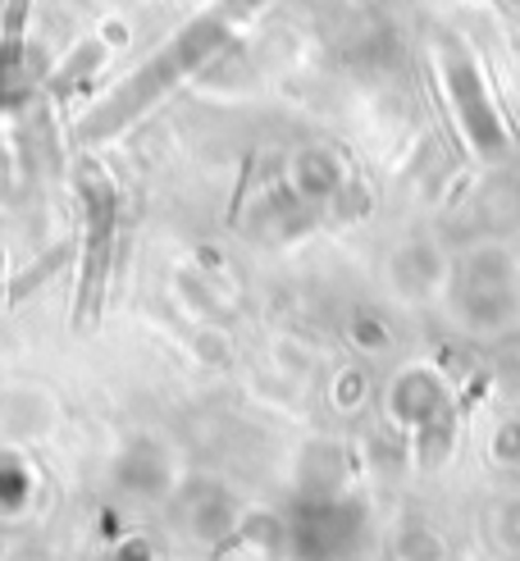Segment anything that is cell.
Returning <instances> with one entry per match:
<instances>
[{
	"label": "cell",
	"instance_id": "1",
	"mask_svg": "<svg viewBox=\"0 0 520 561\" xmlns=\"http://www.w3.org/2000/svg\"><path fill=\"white\" fill-rule=\"evenodd\" d=\"M261 5L265 0H215V5L201 10L187 27H178L142 69H132L101 105H92L88 115L78 119V137L82 142H109V137L124 133L132 119H142L147 110H155L174 88H183L187 78H197Z\"/></svg>",
	"mask_w": 520,
	"mask_h": 561
},
{
	"label": "cell",
	"instance_id": "2",
	"mask_svg": "<svg viewBox=\"0 0 520 561\" xmlns=\"http://www.w3.org/2000/svg\"><path fill=\"white\" fill-rule=\"evenodd\" d=\"M438 78H443V92H448V105L457 115L465 147H471L484 164H507L511 151H516L511 128H507L498 101H493V92H488L475 55L465 50L457 37L438 42Z\"/></svg>",
	"mask_w": 520,
	"mask_h": 561
},
{
	"label": "cell",
	"instance_id": "3",
	"mask_svg": "<svg viewBox=\"0 0 520 561\" xmlns=\"http://www.w3.org/2000/svg\"><path fill=\"white\" fill-rule=\"evenodd\" d=\"M78 202H82V284H78V320L88 324L96 306L105 301V278H109V256H115V224H119V196L115 183L105 179L101 164L82 160L78 174Z\"/></svg>",
	"mask_w": 520,
	"mask_h": 561
},
{
	"label": "cell",
	"instance_id": "4",
	"mask_svg": "<svg viewBox=\"0 0 520 561\" xmlns=\"http://www.w3.org/2000/svg\"><path fill=\"white\" fill-rule=\"evenodd\" d=\"M366 539V507L343 493H301L284 525V543L297 561H351Z\"/></svg>",
	"mask_w": 520,
	"mask_h": 561
},
{
	"label": "cell",
	"instance_id": "5",
	"mask_svg": "<svg viewBox=\"0 0 520 561\" xmlns=\"http://www.w3.org/2000/svg\"><path fill=\"white\" fill-rule=\"evenodd\" d=\"M389 415H393L397 430H406L411 438H416L420 430L434 425V420L457 415V411H452V398H448V383L438 379L429 366H406L389 383Z\"/></svg>",
	"mask_w": 520,
	"mask_h": 561
},
{
	"label": "cell",
	"instance_id": "6",
	"mask_svg": "<svg viewBox=\"0 0 520 561\" xmlns=\"http://www.w3.org/2000/svg\"><path fill=\"white\" fill-rule=\"evenodd\" d=\"M452 261L434 238H411L389 256V284L402 301H425L438 288H448Z\"/></svg>",
	"mask_w": 520,
	"mask_h": 561
},
{
	"label": "cell",
	"instance_id": "7",
	"mask_svg": "<svg viewBox=\"0 0 520 561\" xmlns=\"http://www.w3.org/2000/svg\"><path fill=\"white\" fill-rule=\"evenodd\" d=\"M347 187V164L328 151V147H301L288 160V192L297 196L307 210L334 206Z\"/></svg>",
	"mask_w": 520,
	"mask_h": 561
},
{
	"label": "cell",
	"instance_id": "8",
	"mask_svg": "<svg viewBox=\"0 0 520 561\" xmlns=\"http://www.w3.org/2000/svg\"><path fill=\"white\" fill-rule=\"evenodd\" d=\"M448 306L465 333L475 339H498L520 320V288L511 293H484V288H452L448 284Z\"/></svg>",
	"mask_w": 520,
	"mask_h": 561
},
{
	"label": "cell",
	"instance_id": "9",
	"mask_svg": "<svg viewBox=\"0 0 520 561\" xmlns=\"http://www.w3.org/2000/svg\"><path fill=\"white\" fill-rule=\"evenodd\" d=\"M183 516H187V529L201 543H215V539H224V535H233V529H238L233 497L219 484H210V480L183 489Z\"/></svg>",
	"mask_w": 520,
	"mask_h": 561
},
{
	"label": "cell",
	"instance_id": "10",
	"mask_svg": "<svg viewBox=\"0 0 520 561\" xmlns=\"http://www.w3.org/2000/svg\"><path fill=\"white\" fill-rule=\"evenodd\" d=\"M119 484L137 497H164L174 489V466L160 453V443H132L119 457Z\"/></svg>",
	"mask_w": 520,
	"mask_h": 561
},
{
	"label": "cell",
	"instance_id": "11",
	"mask_svg": "<svg viewBox=\"0 0 520 561\" xmlns=\"http://www.w3.org/2000/svg\"><path fill=\"white\" fill-rule=\"evenodd\" d=\"M27 497H33V474L23 461L0 453V512H19Z\"/></svg>",
	"mask_w": 520,
	"mask_h": 561
},
{
	"label": "cell",
	"instance_id": "12",
	"mask_svg": "<svg viewBox=\"0 0 520 561\" xmlns=\"http://www.w3.org/2000/svg\"><path fill=\"white\" fill-rule=\"evenodd\" d=\"M334 402H338L343 411L361 407V402H366V375H361V370H347V375H338V383H334Z\"/></svg>",
	"mask_w": 520,
	"mask_h": 561
},
{
	"label": "cell",
	"instance_id": "13",
	"mask_svg": "<svg viewBox=\"0 0 520 561\" xmlns=\"http://www.w3.org/2000/svg\"><path fill=\"white\" fill-rule=\"evenodd\" d=\"M351 339L361 343L366 352H374V347H389V329H383L374 316H356L351 320Z\"/></svg>",
	"mask_w": 520,
	"mask_h": 561
},
{
	"label": "cell",
	"instance_id": "14",
	"mask_svg": "<svg viewBox=\"0 0 520 561\" xmlns=\"http://www.w3.org/2000/svg\"><path fill=\"white\" fill-rule=\"evenodd\" d=\"M498 539H502V548L520 552V497H511L498 512Z\"/></svg>",
	"mask_w": 520,
	"mask_h": 561
},
{
	"label": "cell",
	"instance_id": "15",
	"mask_svg": "<svg viewBox=\"0 0 520 561\" xmlns=\"http://www.w3.org/2000/svg\"><path fill=\"white\" fill-rule=\"evenodd\" d=\"M493 457H498V461H520V425H516V420H507V425L498 430V438H493Z\"/></svg>",
	"mask_w": 520,
	"mask_h": 561
},
{
	"label": "cell",
	"instance_id": "16",
	"mask_svg": "<svg viewBox=\"0 0 520 561\" xmlns=\"http://www.w3.org/2000/svg\"><path fill=\"white\" fill-rule=\"evenodd\" d=\"M109 561H155V552L147 539H124L115 552H109Z\"/></svg>",
	"mask_w": 520,
	"mask_h": 561
},
{
	"label": "cell",
	"instance_id": "17",
	"mask_svg": "<svg viewBox=\"0 0 520 561\" xmlns=\"http://www.w3.org/2000/svg\"><path fill=\"white\" fill-rule=\"evenodd\" d=\"M516 425H520V407H516Z\"/></svg>",
	"mask_w": 520,
	"mask_h": 561
},
{
	"label": "cell",
	"instance_id": "18",
	"mask_svg": "<svg viewBox=\"0 0 520 561\" xmlns=\"http://www.w3.org/2000/svg\"><path fill=\"white\" fill-rule=\"evenodd\" d=\"M511 5H520V0H511Z\"/></svg>",
	"mask_w": 520,
	"mask_h": 561
}]
</instances>
